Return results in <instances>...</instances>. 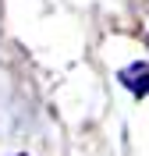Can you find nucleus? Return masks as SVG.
Here are the masks:
<instances>
[{
	"mask_svg": "<svg viewBox=\"0 0 149 156\" xmlns=\"http://www.w3.org/2000/svg\"><path fill=\"white\" fill-rule=\"evenodd\" d=\"M121 85L135 92V96H149V64H128V68L121 71Z\"/></svg>",
	"mask_w": 149,
	"mask_h": 156,
	"instance_id": "nucleus-1",
	"label": "nucleus"
}]
</instances>
